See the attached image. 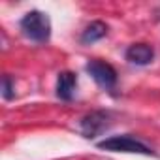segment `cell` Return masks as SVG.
<instances>
[{"label":"cell","mask_w":160,"mask_h":160,"mask_svg":"<svg viewBox=\"0 0 160 160\" xmlns=\"http://www.w3.org/2000/svg\"><path fill=\"white\" fill-rule=\"evenodd\" d=\"M19 27H21L23 36L34 43H45L51 38L49 15L40 12V10H32V12L25 13L23 19L19 21Z\"/></svg>","instance_id":"6da1fadb"},{"label":"cell","mask_w":160,"mask_h":160,"mask_svg":"<svg viewBox=\"0 0 160 160\" xmlns=\"http://www.w3.org/2000/svg\"><path fill=\"white\" fill-rule=\"evenodd\" d=\"M98 149L113 151V152H136V154H145V156L154 154V151L149 145H145L141 139H138V138H134L130 134L106 138V139L98 141Z\"/></svg>","instance_id":"7a4b0ae2"},{"label":"cell","mask_w":160,"mask_h":160,"mask_svg":"<svg viewBox=\"0 0 160 160\" xmlns=\"http://www.w3.org/2000/svg\"><path fill=\"white\" fill-rule=\"evenodd\" d=\"M85 70H87V73L96 81L98 87H102L106 91H113L117 87L119 75H117V70L109 62H106L102 58H92V60L87 62Z\"/></svg>","instance_id":"3957f363"},{"label":"cell","mask_w":160,"mask_h":160,"mask_svg":"<svg viewBox=\"0 0 160 160\" xmlns=\"http://www.w3.org/2000/svg\"><path fill=\"white\" fill-rule=\"evenodd\" d=\"M109 126H111V115L109 111H104V109L91 111L79 121V130L87 139H94L96 136L104 134Z\"/></svg>","instance_id":"277c9868"},{"label":"cell","mask_w":160,"mask_h":160,"mask_svg":"<svg viewBox=\"0 0 160 160\" xmlns=\"http://www.w3.org/2000/svg\"><path fill=\"white\" fill-rule=\"evenodd\" d=\"M154 58V49L149 45V43H132L128 49H126V60L130 64H136V66H147L151 64Z\"/></svg>","instance_id":"5b68a950"},{"label":"cell","mask_w":160,"mask_h":160,"mask_svg":"<svg viewBox=\"0 0 160 160\" xmlns=\"http://www.w3.org/2000/svg\"><path fill=\"white\" fill-rule=\"evenodd\" d=\"M77 89V75L73 72H60L57 77V96L62 102H72Z\"/></svg>","instance_id":"8992f818"},{"label":"cell","mask_w":160,"mask_h":160,"mask_svg":"<svg viewBox=\"0 0 160 160\" xmlns=\"http://www.w3.org/2000/svg\"><path fill=\"white\" fill-rule=\"evenodd\" d=\"M106 34H108V25L104 21H92V23H89L85 27V30H83L81 38H79V42H81L83 45H91V43L106 38Z\"/></svg>","instance_id":"52a82bcc"},{"label":"cell","mask_w":160,"mask_h":160,"mask_svg":"<svg viewBox=\"0 0 160 160\" xmlns=\"http://www.w3.org/2000/svg\"><path fill=\"white\" fill-rule=\"evenodd\" d=\"M2 96L4 100H13L15 92H13V77L4 73L2 75Z\"/></svg>","instance_id":"ba28073f"}]
</instances>
